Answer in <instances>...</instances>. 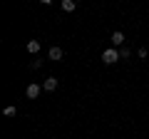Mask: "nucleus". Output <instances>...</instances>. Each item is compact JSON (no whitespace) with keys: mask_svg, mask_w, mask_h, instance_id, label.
Segmentation results:
<instances>
[{"mask_svg":"<svg viewBox=\"0 0 149 139\" xmlns=\"http://www.w3.org/2000/svg\"><path fill=\"white\" fill-rule=\"evenodd\" d=\"M112 42H114V47H119V45H124V32H112Z\"/></svg>","mask_w":149,"mask_h":139,"instance_id":"obj_5","label":"nucleus"},{"mask_svg":"<svg viewBox=\"0 0 149 139\" xmlns=\"http://www.w3.org/2000/svg\"><path fill=\"white\" fill-rule=\"evenodd\" d=\"M74 8H77V0H62V10L65 13H74Z\"/></svg>","mask_w":149,"mask_h":139,"instance_id":"obj_6","label":"nucleus"},{"mask_svg":"<svg viewBox=\"0 0 149 139\" xmlns=\"http://www.w3.org/2000/svg\"><path fill=\"white\" fill-rule=\"evenodd\" d=\"M117 60H122V55H119V50L109 47V50H104V52H102V62H104V65H114Z\"/></svg>","mask_w":149,"mask_h":139,"instance_id":"obj_1","label":"nucleus"},{"mask_svg":"<svg viewBox=\"0 0 149 139\" xmlns=\"http://www.w3.org/2000/svg\"><path fill=\"white\" fill-rule=\"evenodd\" d=\"M40 92H42V85H27V87H25V95L30 97V99H37Z\"/></svg>","mask_w":149,"mask_h":139,"instance_id":"obj_2","label":"nucleus"},{"mask_svg":"<svg viewBox=\"0 0 149 139\" xmlns=\"http://www.w3.org/2000/svg\"><path fill=\"white\" fill-rule=\"evenodd\" d=\"M40 3H42V5H50V3H55V0H40Z\"/></svg>","mask_w":149,"mask_h":139,"instance_id":"obj_12","label":"nucleus"},{"mask_svg":"<svg viewBox=\"0 0 149 139\" xmlns=\"http://www.w3.org/2000/svg\"><path fill=\"white\" fill-rule=\"evenodd\" d=\"M27 52H32V55L40 52V40H30V42H27Z\"/></svg>","mask_w":149,"mask_h":139,"instance_id":"obj_7","label":"nucleus"},{"mask_svg":"<svg viewBox=\"0 0 149 139\" xmlns=\"http://www.w3.org/2000/svg\"><path fill=\"white\" fill-rule=\"evenodd\" d=\"M40 65H42V60H30V70H37V67H40Z\"/></svg>","mask_w":149,"mask_h":139,"instance_id":"obj_9","label":"nucleus"},{"mask_svg":"<svg viewBox=\"0 0 149 139\" xmlns=\"http://www.w3.org/2000/svg\"><path fill=\"white\" fill-rule=\"evenodd\" d=\"M119 55H122V57L127 60V57H129V55H132V52H129V47H122V50H119Z\"/></svg>","mask_w":149,"mask_h":139,"instance_id":"obj_11","label":"nucleus"},{"mask_svg":"<svg viewBox=\"0 0 149 139\" xmlns=\"http://www.w3.org/2000/svg\"><path fill=\"white\" fill-rule=\"evenodd\" d=\"M42 90L45 92H55L57 90V77H47V80L42 82Z\"/></svg>","mask_w":149,"mask_h":139,"instance_id":"obj_4","label":"nucleus"},{"mask_svg":"<svg viewBox=\"0 0 149 139\" xmlns=\"http://www.w3.org/2000/svg\"><path fill=\"white\" fill-rule=\"evenodd\" d=\"M137 55H139V57L144 60V57H147V55H149V50H147V47H139V52H137Z\"/></svg>","mask_w":149,"mask_h":139,"instance_id":"obj_10","label":"nucleus"},{"mask_svg":"<svg viewBox=\"0 0 149 139\" xmlns=\"http://www.w3.org/2000/svg\"><path fill=\"white\" fill-rule=\"evenodd\" d=\"M47 57H50V60H55V62H60V60L65 57V52H62V47H57V45H55V47H50Z\"/></svg>","mask_w":149,"mask_h":139,"instance_id":"obj_3","label":"nucleus"},{"mask_svg":"<svg viewBox=\"0 0 149 139\" xmlns=\"http://www.w3.org/2000/svg\"><path fill=\"white\" fill-rule=\"evenodd\" d=\"M3 114H5V117H15V114H17V109L10 104V107H5V109H3Z\"/></svg>","mask_w":149,"mask_h":139,"instance_id":"obj_8","label":"nucleus"}]
</instances>
